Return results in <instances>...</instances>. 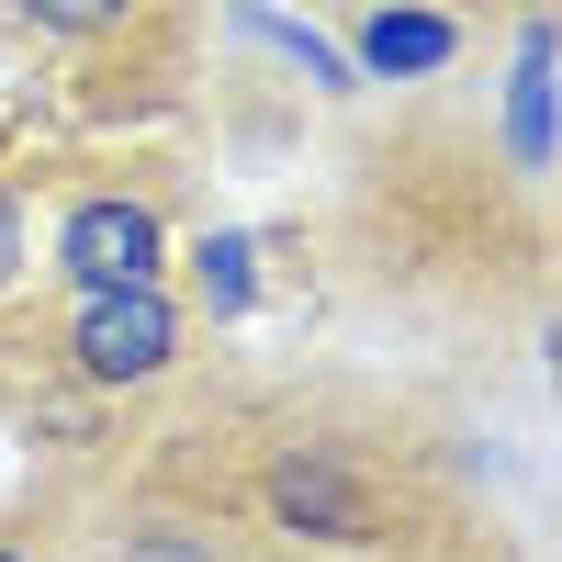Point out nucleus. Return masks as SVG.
<instances>
[{
  "label": "nucleus",
  "instance_id": "nucleus-1",
  "mask_svg": "<svg viewBox=\"0 0 562 562\" xmlns=\"http://www.w3.org/2000/svg\"><path fill=\"white\" fill-rule=\"evenodd\" d=\"M45 551H57V562H304V551L259 540L237 506L169 495V484H135V495H113V506H90V518L57 529Z\"/></svg>",
  "mask_w": 562,
  "mask_h": 562
},
{
  "label": "nucleus",
  "instance_id": "nucleus-2",
  "mask_svg": "<svg viewBox=\"0 0 562 562\" xmlns=\"http://www.w3.org/2000/svg\"><path fill=\"white\" fill-rule=\"evenodd\" d=\"M180 349H192V315H180L158 281H113V293H79L68 304V371L102 394H135V383H169Z\"/></svg>",
  "mask_w": 562,
  "mask_h": 562
},
{
  "label": "nucleus",
  "instance_id": "nucleus-3",
  "mask_svg": "<svg viewBox=\"0 0 562 562\" xmlns=\"http://www.w3.org/2000/svg\"><path fill=\"white\" fill-rule=\"evenodd\" d=\"M57 270H68V293L158 281V270H169V225H158V203H135V192H79V203L57 214Z\"/></svg>",
  "mask_w": 562,
  "mask_h": 562
},
{
  "label": "nucleus",
  "instance_id": "nucleus-4",
  "mask_svg": "<svg viewBox=\"0 0 562 562\" xmlns=\"http://www.w3.org/2000/svg\"><path fill=\"white\" fill-rule=\"evenodd\" d=\"M450 57H461L450 12H371L360 23V79H439Z\"/></svg>",
  "mask_w": 562,
  "mask_h": 562
},
{
  "label": "nucleus",
  "instance_id": "nucleus-5",
  "mask_svg": "<svg viewBox=\"0 0 562 562\" xmlns=\"http://www.w3.org/2000/svg\"><path fill=\"white\" fill-rule=\"evenodd\" d=\"M169 0H12V23L45 34V45H68V57H102V45H124L135 23H158Z\"/></svg>",
  "mask_w": 562,
  "mask_h": 562
},
{
  "label": "nucleus",
  "instance_id": "nucleus-6",
  "mask_svg": "<svg viewBox=\"0 0 562 562\" xmlns=\"http://www.w3.org/2000/svg\"><path fill=\"white\" fill-rule=\"evenodd\" d=\"M248 259H259L248 237H203V315H248L259 304V270Z\"/></svg>",
  "mask_w": 562,
  "mask_h": 562
},
{
  "label": "nucleus",
  "instance_id": "nucleus-7",
  "mask_svg": "<svg viewBox=\"0 0 562 562\" xmlns=\"http://www.w3.org/2000/svg\"><path fill=\"white\" fill-rule=\"evenodd\" d=\"M12 281H23V203L0 192V293H12Z\"/></svg>",
  "mask_w": 562,
  "mask_h": 562
},
{
  "label": "nucleus",
  "instance_id": "nucleus-8",
  "mask_svg": "<svg viewBox=\"0 0 562 562\" xmlns=\"http://www.w3.org/2000/svg\"><path fill=\"white\" fill-rule=\"evenodd\" d=\"M0 562H57V551H45V540H0Z\"/></svg>",
  "mask_w": 562,
  "mask_h": 562
},
{
  "label": "nucleus",
  "instance_id": "nucleus-9",
  "mask_svg": "<svg viewBox=\"0 0 562 562\" xmlns=\"http://www.w3.org/2000/svg\"><path fill=\"white\" fill-rule=\"evenodd\" d=\"M349 562H394V551H349Z\"/></svg>",
  "mask_w": 562,
  "mask_h": 562
}]
</instances>
